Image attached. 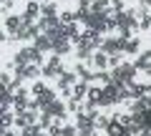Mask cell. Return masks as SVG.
<instances>
[{"label": "cell", "mask_w": 151, "mask_h": 136, "mask_svg": "<svg viewBox=\"0 0 151 136\" xmlns=\"http://www.w3.org/2000/svg\"><path fill=\"white\" fill-rule=\"evenodd\" d=\"M63 71H65L63 58L53 53L50 58H45V63H43V65H40V78H58Z\"/></svg>", "instance_id": "6da1fadb"}, {"label": "cell", "mask_w": 151, "mask_h": 136, "mask_svg": "<svg viewBox=\"0 0 151 136\" xmlns=\"http://www.w3.org/2000/svg\"><path fill=\"white\" fill-rule=\"evenodd\" d=\"M116 83H106L101 86V98H98V109H106V106H116L119 104V96H116Z\"/></svg>", "instance_id": "7a4b0ae2"}, {"label": "cell", "mask_w": 151, "mask_h": 136, "mask_svg": "<svg viewBox=\"0 0 151 136\" xmlns=\"http://www.w3.org/2000/svg\"><path fill=\"white\" fill-rule=\"evenodd\" d=\"M98 50H103L106 55L124 53V40H121L119 35H103V40H101V48H98Z\"/></svg>", "instance_id": "3957f363"}, {"label": "cell", "mask_w": 151, "mask_h": 136, "mask_svg": "<svg viewBox=\"0 0 151 136\" xmlns=\"http://www.w3.org/2000/svg\"><path fill=\"white\" fill-rule=\"evenodd\" d=\"M43 111H48L50 116H55L60 124H65V119H68V111H65V101H63L60 96H58V98H53V101H50V104L45 106ZM38 114H40V111H38Z\"/></svg>", "instance_id": "277c9868"}, {"label": "cell", "mask_w": 151, "mask_h": 136, "mask_svg": "<svg viewBox=\"0 0 151 136\" xmlns=\"http://www.w3.org/2000/svg\"><path fill=\"white\" fill-rule=\"evenodd\" d=\"M38 124V111H30V109H25V111H20V114H15V129L20 131V129H25V126H35Z\"/></svg>", "instance_id": "5b68a950"}, {"label": "cell", "mask_w": 151, "mask_h": 136, "mask_svg": "<svg viewBox=\"0 0 151 136\" xmlns=\"http://www.w3.org/2000/svg\"><path fill=\"white\" fill-rule=\"evenodd\" d=\"M20 15H23V23H38V18H40V3H33V0H28L25 10H23Z\"/></svg>", "instance_id": "8992f818"}, {"label": "cell", "mask_w": 151, "mask_h": 136, "mask_svg": "<svg viewBox=\"0 0 151 136\" xmlns=\"http://www.w3.org/2000/svg\"><path fill=\"white\" fill-rule=\"evenodd\" d=\"M50 50H53L55 55H60V58H63V55H68L70 50H73V43H70L68 38H63V35H60L58 40H53V43H50Z\"/></svg>", "instance_id": "52a82bcc"}, {"label": "cell", "mask_w": 151, "mask_h": 136, "mask_svg": "<svg viewBox=\"0 0 151 136\" xmlns=\"http://www.w3.org/2000/svg\"><path fill=\"white\" fill-rule=\"evenodd\" d=\"M134 68H136V71H141V73H144L146 68H151V48H144V50H139V53H136Z\"/></svg>", "instance_id": "ba28073f"}, {"label": "cell", "mask_w": 151, "mask_h": 136, "mask_svg": "<svg viewBox=\"0 0 151 136\" xmlns=\"http://www.w3.org/2000/svg\"><path fill=\"white\" fill-rule=\"evenodd\" d=\"M91 68L93 71H108V55L103 53V50H93V55H91Z\"/></svg>", "instance_id": "9c48e42d"}, {"label": "cell", "mask_w": 151, "mask_h": 136, "mask_svg": "<svg viewBox=\"0 0 151 136\" xmlns=\"http://www.w3.org/2000/svg\"><path fill=\"white\" fill-rule=\"evenodd\" d=\"M76 76H78V81L91 83V78H93V68H91V63H88V60H78V63H76Z\"/></svg>", "instance_id": "30bf717a"}, {"label": "cell", "mask_w": 151, "mask_h": 136, "mask_svg": "<svg viewBox=\"0 0 151 136\" xmlns=\"http://www.w3.org/2000/svg\"><path fill=\"white\" fill-rule=\"evenodd\" d=\"M116 71H119V76L124 78V81H136V68H134V63H126V60H121L119 65H116Z\"/></svg>", "instance_id": "8fae6325"}, {"label": "cell", "mask_w": 151, "mask_h": 136, "mask_svg": "<svg viewBox=\"0 0 151 136\" xmlns=\"http://www.w3.org/2000/svg\"><path fill=\"white\" fill-rule=\"evenodd\" d=\"M20 25H23V15H8L5 23H3V28H5L8 35H15V33L20 30Z\"/></svg>", "instance_id": "7c38bea8"}, {"label": "cell", "mask_w": 151, "mask_h": 136, "mask_svg": "<svg viewBox=\"0 0 151 136\" xmlns=\"http://www.w3.org/2000/svg\"><path fill=\"white\" fill-rule=\"evenodd\" d=\"M76 83H78V76H76V71H68V68H65V71L58 76V88H73Z\"/></svg>", "instance_id": "4fadbf2b"}, {"label": "cell", "mask_w": 151, "mask_h": 136, "mask_svg": "<svg viewBox=\"0 0 151 136\" xmlns=\"http://www.w3.org/2000/svg\"><path fill=\"white\" fill-rule=\"evenodd\" d=\"M73 48H76V58H78V60H91V55H93V48L86 43V40H78V43L73 45Z\"/></svg>", "instance_id": "5bb4252c"}, {"label": "cell", "mask_w": 151, "mask_h": 136, "mask_svg": "<svg viewBox=\"0 0 151 136\" xmlns=\"http://www.w3.org/2000/svg\"><path fill=\"white\" fill-rule=\"evenodd\" d=\"M139 50H141V38H139V35H131V38H126V40H124V53L136 55Z\"/></svg>", "instance_id": "9a60e30c"}, {"label": "cell", "mask_w": 151, "mask_h": 136, "mask_svg": "<svg viewBox=\"0 0 151 136\" xmlns=\"http://www.w3.org/2000/svg\"><path fill=\"white\" fill-rule=\"evenodd\" d=\"M30 45H33V48H35V50H40V53H48V50H50V40L48 38H45V35H43V33H40V35H35V38H33L30 40Z\"/></svg>", "instance_id": "2e32d148"}, {"label": "cell", "mask_w": 151, "mask_h": 136, "mask_svg": "<svg viewBox=\"0 0 151 136\" xmlns=\"http://www.w3.org/2000/svg\"><path fill=\"white\" fill-rule=\"evenodd\" d=\"M23 78L38 81V78H40V65H35V63H25V65H23Z\"/></svg>", "instance_id": "e0dca14e"}, {"label": "cell", "mask_w": 151, "mask_h": 136, "mask_svg": "<svg viewBox=\"0 0 151 136\" xmlns=\"http://www.w3.org/2000/svg\"><path fill=\"white\" fill-rule=\"evenodd\" d=\"M106 83H111V73L108 71H93L91 86H106Z\"/></svg>", "instance_id": "ac0fdd59"}, {"label": "cell", "mask_w": 151, "mask_h": 136, "mask_svg": "<svg viewBox=\"0 0 151 136\" xmlns=\"http://www.w3.org/2000/svg\"><path fill=\"white\" fill-rule=\"evenodd\" d=\"M108 10H111V0H93V3H91V13L106 15Z\"/></svg>", "instance_id": "d6986e66"}, {"label": "cell", "mask_w": 151, "mask_h": 136, "mask_svg": "<svg viewBox=\"0 0 151 136\" xmlns=\"http://www.w3.org/2000/svg\"><path fill=\"white\" fill-rule=\"evenodd\" d=\"M13 124H15V114L13 111H0V129H13Z\"/></svg>", "instance_id": "ffe728a7"}, {"label": "cell", "mask_w": 151, "mask_h": 136, "mask_svg": "<svg viewBox=\"0 0 151 136\" xmlns=\"http://www.w3.org/2000/svg\"><path fill=\"white\" fill-rule=\"evenodd\" d=\"M40 18H58V5L55 3H43L40 5Z\"/></svg>", "instance_id": "44dd1931"}, {"label": "cell", "mask_w": 151, "mask_h": 136, "mask_svg": "<svg viewBox=\"0 0 151 136\" xmlns=\"http://www.w3.org/2000/svg\"><path fill=\"white\" fill-rule=\"evenodd\" d=\"M88 86H91V83H86V81H78V83L73 86V98L83 101V98H86V93H88Z\"/></svg>", "instance_id": "7402d4cb"}, {"label": "cell", "mask_w": 151, "mask_h": 136, "mask_svg": "<svg viewBox=\"0 0 151 136\" xmlns=\"http://www.w3.org/2000/svg\"><path fill=\"white\" fill-rule=\"evenodd\" d=\"M106 136H131V134H129V131H126V129H124L121 124H116V121H111V126L106 129Z\"/></svg>", "instance_id": "603a6c76"}, {"label": "cell", "mask_w": 151, "mask_h": 136, "mask_svg": "<svg viewBox=\"0 0 151 136\" xmlns=\"http://www.w3.org/2000/svg\"><path fill=\"white\" fill-rule=\"evenodd\" d=\"M139 30H149L151 28V10H146V13H139Z\"/></svg>", "instance_id": "cb8c5ba5"}, {"label": "cell", "mask_w": 151, "mask_h": 136, "mask_svg": "<svg viewBox=\"0 0 151 136\" xmlns=\"http://www.w3.org/2000/svg\"><path fill=\"white\" fill-rule=\"evenodd\" d=\"M65 111H70V114H78V111H83V101H78V98L70 96L68 101H65Z\"/></svg>", "instance_id": "d4e9b609"}, {"label": "cell", "mask_w": 151, "mask_h": 136, "mask_svg": "<svg viewBox=\"0 0 151 136\" xmlns=\"http://www.w3.org/2000/svg\"><path fill=\"white\" fill-rule=\"evenodd\" d=\"M93 126H96V131H106L108 126H111V116H103V114H98V119L93 121Z\"/></svg>", "instance_id": "484cf974"}, {"label": "cell", "mask_w": 151, "mask_h": 136, "mask_svg": "<svg viewBox=\"0 0 151 136\" xmlns=\"http://www.w3.org/2000/svg\"><path fill=\"white\" fill-rule=\"evenodd\" d=\"M134 116V114H131ZM139 116V121H141V126H144V131H151V109H146L144 114H136Z\"/></svg>", "instance_id": "4316f807"}, {"label": "cell", "mask_w": 151, "mask_h": 136, "mask_svg": "<svg viewBox=\"0 0 151 136\" xmlns=\"http://www.w3.org/2000/svg\"><path fill=\"white\" fill-rule=\"evenodd\" d=\"M58 136H76V124H60Z\"/></svg>", "instance_id": "83f0119b"}, {"label": "cell", "mask_w": 151, "mask_h": 136, "mask_svg": "<svg viewBox=\"0 0 151 136\" xmlns=\"http://www.w3.org/2000/svg\"><path fill=\"white\" fill-rule=\"evenodd\" d=\"M40 131H43V129H40V126H25V129H20V136H38V134H40Z\"/></svg>", "instance_id": "f1b7e54d"}, {"label": "cell", "mask_w": 151, "mask_h": 136, "mask_svg": "<svg viewBox=\"0 0 151 136\" xmlns=\"http://www.w3.org/2000/svg\"><path fill=\"white\" fill-rule=\"evenodd\" d=\"M116 35H119L121 40H126V38H131V35H134V30H131V28H124V25H119V28H116Z\"/></svg>", "instance_id": "f546056e"}, {"label": "cell", "mask_w": 151, "mask_h": 136, "mask_svg": "<svg viewBox=\"0 0 151 136\" xmlns=\"http://www.w3.org/2000/svg\"><path fill=\"white\" fill-rule=\"evenodd\" d=\"M119 63H121V53H113V55H108V68H116Z\"/></svg>", "instance_id": "4dcf8cb0"}, {"label": "cell", "mask_w": 151, "mask_h": 136, "mask_svg": "<svg viewBox=\"0 0 151 136\" xmlns=\"http://www.w3.org/2000/svg\"><path fill=\"white\" fill-rule=\"evenodd\" d=\"M91 3L93 0H78V10H91Z\"/></svg>", "instance_id": "1f68e13d"}, {"label": "cell", "mask_w": 151, "mask_h": 136, "mask_svg": "<svg viewBox=\"0 0 151 136\" xmlns=\"http://www.w3.org/2000/svg\"><path fill=\"white\" fill-rule=\"evenodd\" d=\"M3 136H20V131H18L15 126H13V129H8V131H5V134H3Z\"/></svg>", "instance_id": "d6a6232c"}, {"label": "cell", "mask_w": 151, "mask_h": 136, "mask_svg": "<svg viewBox=\"0 0 151 136\" xmlns=\"http://www.w3.org/2000/svg\"><path fill=\"white\" fill-rule=\"evenodd\" d=\"M0 43H8V33H5V28H0Z\"/></svg>", "instance_id": "836d02e7"}, {"label": "cell", "mask_w": 151, "mask_h": 136, "mask_svg": "<svg viewBox=\"0 0 151 136\" xmlns=\"http://www.w3.org/2000/svg\"><path fill=\"white\" fill-rule=\"evenodd\" d=\"M119 3H126V0H111V5H119Z\"/></svg>", "instance_id": "e575fe53"}, {"label": "cell", "mask_w": 151, "mask_h": 136, "mask_svg": "<svg viewBox=\"0 0 151 136\" xmlns=\"http://www.w3.org/2000/svg\"><path fill=\"white\" fill-rule=\"evenodd\" d=\"M38 136H50V134H48V131H40V134H38Z\"/></svg>", "instance_id": "d590c367"}, {"label": "cell", "mask_w": 151, "mask_h": 136, "mask_svg": "<svg viewBox=\"0 0 151 136\" xmlns=\"http://www.w3.org/2000/svg\"><path fill=\"white\" fill-rule=\"evenodd\" d=\"M43 3H53V0H40V5H43Z\"/></svg>", "instance_id": "8d00e7d4"}, {"label": "cell", "mask_w": 151, "mask_h": 136, "mask_svg": "<svg viewBox=\"0 0 151 136\" xmlns=\"http://www.w3.org/2000/svg\"><path fill=\"white\" fill-rule=\"evenodd\" d=\"M33 3H40V0H33Z\"/></svg>", "instance_id": "74e56055"}, {"label": "cell", "mask_w": 151, "mask_h": 136, "mask_svg": "<svg viewBox=\"0 0 151 136\" xmlns=\"http://www.w3.org/2000/svg\"><path fill=\"white\" fill-rule=\"evenodd\" d=\"M0 111H3V109H0Z\"/></svg>", "instance_id": "f35d334b"}]
</instances>
